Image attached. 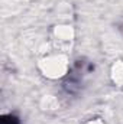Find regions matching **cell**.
I'll use <instances>...</instances> for the list:
<instances>
[{
	"label": "cell",
	"mask_w": 123,
	"mask_h": 124,
	"mask_svg": "<svg viewBox=\"0 0 123 124\" xmlns=\"http://www.w3.org/2000/svg\"><path fill=\"white\" fill-rule=\"evenodd\" d=\"M1 124H20V123H19L18 117H15L12 114H7V116L1 117Z\"/></svg>",
	"instance_id": "cell-1"
}]
</instances>
